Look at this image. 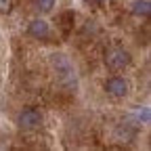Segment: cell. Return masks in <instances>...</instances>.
<instances>
[{"mask_svg": "<svg viewBox=\"0 0 151 151\" xmlns=\"http://www.w3.org/2000/svg\"><path fill=\"white\" fill-rule=\"evenodd\" d=\"M130 61H132V57L124 48H111V50L105 52V65L111 71H122L124 67L130 65Z\"/></svg>", "mask_w": 151, "mask_h": 151, "instance_id": "obj_1", "label": "cell"}, {"mask_svg": "<svg viewBox=\"0 0 151 151\" xmlns=\"http://www.w3.org/2000/svg\"><path fill=\"white\" fill-rule=\"evenodd\" d=\"M55 6V0H36V9L42 13H50Z\"/></svg>", "mask_w": 151, "mask_h": 151, "instance_id": "obj_6", "label": "cell"}, {"mask_svg": "<svg viewBox=\"0 0 151 151\" xmlns=\"http://www.w3.org/2000/svg\"><path fill=\"white\" fill-rule=\"evenodd\" d=\"M130 11L134 13L137 17H149L151 13V4H149V0H134L130 6Z\"/></svg>", "mask_w": 151, "mask_h": 151, "instance_id": "obj_5", "label": "cell"}, {"mask_svg": "<svg viewBox=\"0 0 151 151\" xmlns=\"http://www.w3.org/2000/svg\"><path fill=\"white\" fill-rule=\"evenodd\" d=\"M137 118H139L143 124H149V109H147V107L139 109V111H137Z\"/></svg>", "mask_w": 151, "mask_h": 151, "instance_id": "obj_7", "label": "cell"}, {"mask_svg": "<svg viewBox=\"0 0 151 151\" xmlns=\"http://www.w3.org/2000/svg\"><path fill=\"white\" fill-rule=\"evenodd\" d=\"M27 34L36 40H46V38H50V25L44 19H34L27 25Z\"/></svg>", "mask_w": 151, "mask_h": 151, "instance_id": "obj_4", "label": "cell"}, {"mask_svg": "<svg viewBox=\"0 0 151 151\" xmlns=\"http://www.w3.org/2000/svg\"><path fill=\"white\" fill-rule=\"evenodd\" d=\"M105 92L111 94V97H126L128 94V82L120 76H113V78L105 80Z\"/></svg>", "mask_w": 151, "mask_h": 151, "instance_id": "obj_3", "label": "cell"}, {"mask_svg": "<svg viewBox=\"0 0 151 151\" xmlns=\"http://www.w3.org/2000/svg\"><path fill=\"white\" fill-rule=\"evenodd\" d=\"M17 124H19V128H23V130H34V128H38L42 124V113L38 111L36 107H25L21 113H19Z\"/></svg>", "mask_w": 151, "mask_h": 151, "instance_id": "obj_2", "label": "cell"}]
</instances>
